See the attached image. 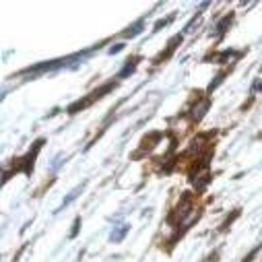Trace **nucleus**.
I'll use <instances>...</instances> for the list:
<instances>
[{"label":"nucleus","mask_w":262,"mask_h":262,"mask_svg":"<svg viewBox=\"0 0 262 262\" xmlns=\"http://www.w3.org/2000/svg\"><path fill=\"white\" fill-rule=\"evenodd\" d=\"M126 229H128V227H126V225H122V227H120L118 231H112V235H110V239H112V242H120V239L124 237V233H126Z\"/></svg>","instance_id":"obj_1"},{"label":"nucleus","mask_w":262,"mask_h":262,"mask_svg":"<svg viewBox=\"0 0 262 262\" xmlns=\"http://www.w3.org/2000/svg\"><path fill=\"white\" fill-rule=\"evenodd\" d=\"M135 69H137V64H135V62H133V64H130V62H128V64H126V67H124V71H122V73L118 75V79H124L126 75H130V73H135Z\"/></svg>","instance_id":"obj_2"},{"label":"nucleus","mask_w":262,"mask_h":262,"mask_svg":"<svg viewBox=\"0 0 262 262\" xmlns=\"http://www.w3.org/2000/svg\"><path fill=\"white\" fill-rule=\"evenodd\" d=\"M141 27H143V23H137V25H135V27H133V31H126V33H124V35H126V37H135V35H139V33H141V31H143V29H141Z\"/></svg>","instance_id":"obj_3"},{"label":"nucleus","mask_w":262,"mask_h":262,"mask_svg":"<svg viewBox=\"0 0 262 262\" xmlns=\"http://www.w3.org/2000/svg\"><path fill=\"white\" fill-rule=\"evenodd\" d=\"M79 192H81V188H77L75 192H71V196H69V199H67V201H64V205H62V207H67V205H71V203H73V201L77 199V194H79Z\"/></svg>","instance_id":"obj_4"}]
</instances>
